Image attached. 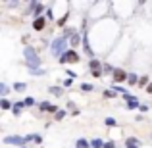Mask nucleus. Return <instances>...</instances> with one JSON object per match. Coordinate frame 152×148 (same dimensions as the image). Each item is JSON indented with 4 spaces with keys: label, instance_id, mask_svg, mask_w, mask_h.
Returning <instances> with one entry per match:
<instances>
[{
    "label": "nucleus",
    "instance_id": "36",
    "mask_svg": "<svg viewBox=\"0 0 152 148\" xmlns=\"http://www.w3.org/2000/svg\"><path fill=\"white\" fill-rule=\"evenodd\" d=\"M67 77H69V79H75V77H77V73H73V71H71V69H67Z\"/></svg>",
    "mask_w": 152,
    "mask_h": 148
},
{
    "label": "nucleus",
    "instance_id": "31",
    "mask_svg": "<svg viewBox=\"0 0 152 148\" xmlns=\"http://www.w3.org/2000/svg\"><path fill=\"white\" fill-rule=\"evenodd\" d=\"M33 142H35V144H41V142H42V137L39 133H33Z\"/></svg>",
    "mask_w": 152,
    "mask_h": 148
},
{
    "label": "nucleus",
    "instance_id": "12",
    "mask_svg": "<svg viewBox=\"0 0 152 148\" xmlns=\"http://www.w3.org/2000/svg\"><path fill=\"white\" fill-rule=\"evenodd\" d=\"M125 108L127 110H139V108H141V102H139V100H129V102L125 104Z\"/></svg>",
    "mask_w": 152,
    "mask_h": 148
},
{
    "label": "nucleus",
    "instance_id": "5",
    "mask_svg": "<svg viewBox=\"0 0 152 148\" xmlns=\"http://www.w3.org/2000/svg\"><path fill=\"white\" fill-rule=\"evenodd\" d=\"M89 69L93 73V77H102V73H104V67H102L100 60H94V58L89 62Z\"/></svg>",
    "mask_w": 152,
    "mask_h": 148
},
{
    "label": "nucleus",
    "instance_id": "10",
    "mask_svg": "<svg viewBox=\"0 0 152 148\" xmlns=\"http://www.w3.org/2000/svg\"><path fill=\"white\" fill-rule=\"evenodd\" d=\"M81 42H83V37H81V35H79V33H75L73 37L69 39V46H71V48H73V50L77 48V46L81 44Z\"/></svg>",
    "mask_w": 152,
    "mask_h": 148
},
{
    "label": "nucleus",
    "instance_id": "13",
    "mask_svg": "<svg viewBox=\"0 0 152 148\" xmlns=\"http://www.w3.org/2000/svg\"><path fill=\"white\" fill-rule=\"evenodd\" d=\"M75 148H91V142L85 141V139H77V142H75Z\"/></svg>",
    "mask_w": 152,
    "mask_h": 148
},
{
    "label": "nucleus",
    "instance_id": "21",
    "mask_svg": "<svg viewBox=\"0 0 152 148\" xmlns=\"http://www.w3.org/2000/svg\"><path fill=\"white\" fill-rule=\"evenodd\" d=\"M29 73H31V75H35V77H41V75H46V71L41 67V69H29Z\"/></svg>",
    "mask_w": 152,
    "mask_h": 148
},
{
    "label": "nucleus",
    "instance_id": "37",
    "mask_svg": "<svg viewBox=\"0 0 152 148\" xmlns=\"http://www.w3.org/2000/svg\"><path fill=\"white\" fill-rule=\"evenodd\" d=\"M46 17H48V19L54 17V12H52V8H48V10H46Z\"/></svg>",
    "mask_w": 152,
    "mask_h": 148
},
{
    "label": "nucleus",
    "instance_id": "20",
    "mask_svg": "<svg viewBox=\"0 0 152 148\" xmlns=\"http://www.w3.org/2000/svg\"><path fill=\"white\" fill-rule=\"evenodd\" d=\"M8 93H10V87H8L6 83H2V85H0V94H2V98H6Z\"/></svg>",
    "mask_w": 152,
    "mask_h": 148
},
{
    "label": "nucleus",
    "instance_id": "2",
    "mask_svg": "<svg viewBox=\"0 0 152 148\" xmlns=\"http://www.w3.org/2000/svg\"><path fill=\"white\" fill-rule=\"evenodd\" d=\"M67 44H69V41L67 39H64V37H56L54 41H52V44H50V52H52V56H56V58H62L64 54H66L67 50Z\"/></svg>",
    "mask_w": 152,
    "mask_h": 148
},
{
    "label": "nucleus",
    "instance_id": "7",
    "mask_svg": "<svg viewBox=\"0 0 152 148\" xmlns=\"http://www.w3.org/2000/svg\"><path fill=\"white\" fill-rule=\"evenodd\" d=\"M127 77H129V73H125V71L119 69V67H115V71L112 73V79H114V83H123V81H127Z\"/></svg>",
    "mask_w": 152,
    "mask_h": 148
},
{
    "label": "nucleus",
    "instance_id": "19",
    "mask_svg": "<svg viewBox=\"0 0 152 148\" xmlns=\"http://www.w3.org/2000/svg\"><path fill=\"white\" fill-rule=\"evenodd\" d=\"M91 148H104V142L100 139H93V141H91Z\"/></svg>",
    "mask_w": 152,
    "mask_h": 148
},
{
    "label": "nucleus",
    "instance_id": "39",
    "mask_svg": "<svg viewBox=\"0 0 152 148\" xmlns=\"http://www.w3.org/2000/svg\"><path fill=\"white\" fill-rule=\"evenodd\" d=\"M23 148H25V146H23Z\"/></svg>",
    "mask_w": 152,
    "mask_h": 148
},
{
    "label": "nucleus",
    "instance_id": "22",
    "mask_svg": "<svg viewBox=\"0 0 152 148\" xmlns=\"http://www.w3.org/2000/svg\"><path fill=\"white\" fill-rule=\"evenodd\" d=\"M148 85H150L148 77H146V75H142V77L139 79V87H148Z\"/></svg>",
    "mask_w": 152,
    "mask_h": 148
},
{
    "label": "nucleus",
    "instance_id": "9",
    "mask_svg": "<svg viewBox=\"0 0 152 148\" xmlns=\"http://www.w3.org/2000/svg\"><path fill=\"white\" fill-rule=\"evenodd\" d=\"M45 27H46V17H45V15H42V17H37L33 21V29L35 31H42Z\"/></svg>",
    "mask_w": 152,
    "mask_h": 148
},
{
    "label": "nucleus",
    "instance_id": "6",
    "mask_svg": "<svg viewBox=\"0 0 152 148\" xmlns=\"http://www.w3.org/2000/svg\"><path fill=\"white\" fill-rule=\"evenodd\" d=\"M4 144H14V146H18V148H23L27 142H25V137L12 135V137H4Z\"/></svg>",
    "mask_w": 152,
    "mask_h": 148
},
{
    "label": "nucleus",
    "instance_id": "17",
    "mask_svg": "<svg viewBox=\"0 0 152 148\" xmlns=\"http://www.w3.org/2000/svg\"><path fill=\"white\" fill-rule=\"evenodd\" d=\"M25 89H27L25 83H14V90H15V93H23Z\"/></svg>",
    "mask_w": 152,
    "mask_h": 148
},
{
    "label": "nucleus",
    "instance_id": "15",
    "mask_svg": "<svg viewBox=\"0 0 152 148\" xmlns=\"http://www.w3.org/2000/svg\"><path fill=\"white\" fill-rule=\"evenodd\" d=\"M50 94H54V96H62L64 94V90H62V87H50Z\"/></svg>",
    "mask_w": 152,
    "mask_h": 148
},
{
    "label": "nucleus",
    "instance_id": "4",
    "mask_svg": "<svg viewBox=\"0 0 152 148\" xmlns=\"http://www.w3.org/2000/svg\"><path fill=\"white\" fill-rule=\"evenodd\" d=\"M42 12H45V4H42V2L33 0V2L29 4V14L35 15V19H37V17H42Z\"/></svg>",
    "mask_w": 152,
    "mask_h": 148
},
{
    "label": "nucleus",
    "instance_id": "25",
    "mask_svg": "<svg viewBox=\"0 0 152 148\" xmlns=\"http://www.w3.org/2000/svg\"><path fill=\"white\" fill-rule=\"evenodd\" d=\"M104 123H106V127H115V125H118V121H115L114 117H106Z\"/></svg>",
    "mask_w": 152,
    "mask_h": 148
},
{
    "label": "nucleus",
    "instance_id": "35",
    "mask_svg": "<svg viewBox=\"0 0 152 148\" xmlns=\"http://www.w3.org/2000/svg\"><path fill=\"white\" fill-rule=\"evenodd\" d=\"M112 89H114L118 94H125V93H123V87H118V85H115V87H112Z\"/></svg>",
    "mask_w": 152,
    "mask_h": 148
},
{
    "label": "nucleus",
    "instance_id": "18",
    "mask_svg": "<svg viewBox=\"0 0 152 148\" xmlns=\"http://www.w3.org/2000/svg\"><path fill=\"white\" fill-rule=\"evenodd\" d=\"M81 90H83V93H93L94 87L91 85V83H81Z\"/></svg>",
    "mask_w": 152,
    "mask_h": 148
},
{
    "label": "nucleus",
    "instance_id": "8",
    "mask_svg": "<svg viewBox=\"0 0 152 148\" xmlns=\"http://www.w3.org/2000/svg\"><path fill=\"white\" fill-rule=\"evenodd\" d=\"M125 148H141V141H139V137L125 139Z\"/></svg>",
    "mask_w": 152,
    "mask_h": 148
},
{
    "label": "nucleus",
    "instance_id": "14",
    "mask_svg": "<svg viewBox=\"0 0 152 148\" xmlns=\"http://www.w3.org/2000/svg\"><path fill=\"white\" fill-rule=\"evenodd\" d=\"M139 75L137 73H129V77H127V83H129V85H139Z\"/></svg>",
    "mask_w": 152,
    "mask_h": 148
},
{
    "label": "nucleus",
    "instance_id": "33",
    "mask_svg": "<svg viewBox=\"0 0 152 148\" xmlns=\"http://www.w3.org/2000/svg\"><path fill=\"white\" fill-rule=\"evenodd\" d=\"M104 148H115V142H114V141H108V142H104Z\"/></svg>",
    "mask_w": 152,
    "mask_h": 148
},
{
    "label": "nucleus",
    "instance_id": "24",
    "mask_svg": "<svg viewBox=\"0 0 152 148\" xmlns=\"http://www.w3.org/2000/svg\"><path fill=\"white\" fill-rule=\"evenodd\" d=\"M115 94H118V93H115L114 89H106V90H104V98H114Z\"/></svg>",
    "mask_w": 152,
    "mask_h": 148
},
{
    "label": "nucleus",
    "instance_id": "29",
    "mask_svg": "<svg viewBox=\"0 0 152 148\" xmlns=\"http://www.w3.org/2000/svg\"><path fill=\"white\" fill-rule=\"evenodd\" d=\"M102 67H104V73H114L115 71V67H112L110 63H102Z\"/></svg>",
    "mask_w": 152,
    "mask_h": 148
},
{
    "label": "nucleus",
    "instance_id": "26",
    "mask_svg": "<svg viewBox=\"0 0 152 148\" xmlns=\"http://www.w3.org/2000/svg\"><path fill=\"white\" fill-rule=\"evenodd\" d=\"M23 102H25V108H31V106H35V104H37V102H35V98H33V96H27L25 100H23Z\"/></svg>",
    "mask_w": 152,
    "mask_h": 148
},
{
    "label": "nucleus",
    "instance_id": "30",
    "mask_svg": "<svg viewBox=\"0 0 152 148\" xmlns=\"http://www.w3.org/2000/svg\"><path fill=\"white\" fill-rule=\"evenodd\" d=\"M46 112H50V114H58V112H60V108L58 106H56V104H50V106H48V110H46Z\"/></svg>",
    "mask_w": 152,
    "mask_h": 148
},
{
    "label": "nucleus",
    "instance_id": "1",
    "mask_svg": "<svg viewBox=\"0 0 152 148\" xmlns=\"http://www.w3.org/2000/svg\"><path fill=\"white\" fill-rule=\"evenodd\" d=\"M23 58H25V66L29 67V69H41V58H39L37 50L33 48V46H25L23 48Z\"/></svg>",
    "mask_w": 152,
    "mask_h": 148
},
{
    "label": "nucleus",
    "instance_id": "3",
    "mask_svg": "<svg viewBox=\"0 0 152 148\" xmlns=\"http://www.w3.org/2000/svg\"><path fill=\"white\" fill-rule=\"evenodd\" d=\"M79 60H81V58H79V52H77V50H73V48H69V50L66 52V54L62 56V58L58 60V62L62 63V66H69V63H77Z\"/></svg>",
    "mask_w": 152,
    "mask_h": 148
},
{
    "label": "nucleus",
    "instance_id": "32",
    "mask_svg": "<svg viewBox=\"0 0 152 148\" xmlns=\"http://www.w3.org/2000/svg\"><path fill=\"white\" fill-rule=\"evenodd\" d=\"M71 85H73V79H69V77L62 81V87H71Z\"/></svg>",
    "mask_w": 152,
    "mask_h": 148
},
{
    "label": "nucleus",
    "instance_id": "38",
    "mask_svg": "<svg viewBox=\"0 0 152 148\" xmlns=\"http://www.w3.org/2000/svg\"><path fill=\"white\" fill-rule=\"evenodd\" d=\"M146 93H150V94H152V83H150L148 87H146Z\"/></svg>",
    "mask_w": 152,
    "mask_h": 148
},
{
    "label": "nucleus",
    "instance_id": "23",
    "mask_svg": "<svg viewBox=\"0 0 152 148\" xmlns=\"http://www.w3.org/2000/svg\"><path fill=\"white\" fill-rule=\"evenodd\" d=\"M66 115H67V112H66V110H60V112H58V114H56V115H54V119H56V121H62V119H64V117H66Z\"/></svg>",
    "mask_w": 152,
    "mask_h": 148
},
{
    "label": "nucleus",
    "instance_id": "28",
    "mask_svg": "<svg viewBox=\"0 0 152 148\" xmlns=\"http://www.w3.org/2000/svg\"><path fill=\"white\" fill-rule=\"evenodd\" d=\"M37 106H39V110H41V112H46V110H48V106H50V102H46V100H45V102H39Z\"/></svg>",
    "mask_w": 152,
    "mask_h": 148
},
{
    "label": "nucleus",
    "instance_id": "16",
    "mask_svg": "<svg viewBox=\"0 0 152 148\" xmlns=\"http://www.w3.org/2000/svg\"><path fill=\"white\" fill-rule=\"evenodd\" d=\"M0 108H2V110H12V108H14V104H10L6 98H2V100H0Z\"/></svg>",
    "mask_w": 152,
    "mask_h": 148
},
{
    "label": "nucleus",
    "instance_id": "11",
    "mask_svg": "<svg viewBox=\"0 0 152 148\" xmlns=\"http://www.w3.org/2000/svg\"><path fill=\"white\" fill-rule=\"evenodd\" d=\"M23 108H25V102H23V100H21V102H15L14 108H12V114H14V115H19Z\"/></svg>",
    "mask_w": 152,
    "mask_h": 148
},
{
    "label": "nucleus",
    "instance_id": "27",
    "mask_svg": "<svg viewBox=\"0 0 152 148\" xmlns=\"http://www.w3.org/2000/svg\"><path fill=\"white\" fill-rule=\"evenodd\" d=\"M67 17H69V14H64L62 17L58 19V25H60V27H66V21H67Z\"/></svg>",
    "mask_w": 152,
    "mask_h": 148
},
{
    "label": "nucleus",
    "instance_id": "34",
    "mask_svg": "<svg viewBox=\"0 0 152 148\" xmlns=\"http://www.w3.org/2000/svg\"><path fill=\"white\" fill-rule=\"evenodd\" d=\"M139 110H141L142 114H146V112H148L150 108H148V104H141V108H139Z\"/></svg>",
    "mask_w": 152,
    "mask_h": 148
}]
</instances>
